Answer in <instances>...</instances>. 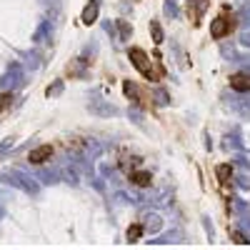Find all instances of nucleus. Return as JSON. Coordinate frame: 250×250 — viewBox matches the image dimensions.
I'll use <instances>...</instances> for the list:
<instances>
[{
    "label": "nucleus",
    "instance_id": "f257e3e1",
    "mask_svg": "<svg viewBox=\"0 0 250 250\" xmlns=\"http://www.w3.org/2000/svg\"><path fill=\"white\" fill-rule=\"evenodd\" d=\"M130 62H133V65H135L145 78H148V80H158V78H160V73L153 70L150 58L145 55V50H140V48H130Z\"/></svg>",
    "mask_w": 250,
    "mask_h": 250
},
{
    "label": "nucleus",
    "instance_id": "f03ea898",
    "mask_svg": "<svg viewBox=\"0 0 250 250\" xmlns=\"http://www.w3.org/2000/svg\"><path fill=\"white\" fill-rule=\"evenodd\" d=\"M233 28H235L233 20H228L225 15H220V18H215L213 23H210V35H213L215 40H220V38H225L228 33H230Z\"/></svg>",
    "mask_w": 250,
    "mask_h": 250
},
{
    "label": "nucleus",
    "instance_id": "7ed1b4c3",
    "mask_svg": "<svg viewBox=\"0 0 250 250\" xmlns=\"http://www.w3.org/2000/svg\"><path fill=\"white\" fill-rule=\"evenodd\" d=\"M53 158V148L50 145H38L35 150H30V155H28V160L33 163V165H43L45 160H50Z\"/></svg>",
    "mask_w": 250,
    "mask_h": 250
},
{
    "label": "nucleus",
    "instance_id": "20e7f679",
    "mask_svg": "<svg viewBox=\"0 0 250 250\" xmlns=\"http://www.w3.org/2000/svg\"><path fill=\"white\" fill-rule=\"evenodd\" d=\"M230 88L238 93H248L250 90V73H235L230 78Z\"/></svg>",
    "mask_w": 250,
    "mask_h": 250
},
{
    "label": "nucleus",
    "instance_id": "39448f33",
    "mask_svg": "<svg viewBox=\"0 0 250 250\" xmlns=\"http://www.w3.org/2000/svg\"><path fill=\"white\" fill-rule=\"evenodd\" d=\"M130 183L138 185V188H148V185L153 183V175H150L148 170H133V173H130Z\"/></svg>",
    "mask_w": 250,
    "mask_h": 250
},
{
    "label": "nucleus",
    "instance_id": "423d86ee",
    "mask_svg": "<svg viewBox=\"0 0 250 250\" xmlns=\"http://www.w3.org/2000/svg\"><path fill=\"white\" fill-rule=\"evenodd\" d=\"M123 88H125V93H128V98H130V100L135 103V105H145V103H143L145 98H143V95H140V90L135 88V83L125 80V83H123Z\"/></svg>",
    "mask_w": 250,
    "mask_h": 250
},
{
    "label": "nucleus",
    "instance_id": "0eeeda50",
    "mask_svg": "<svg viewBox=\"0 0 250 250\" xmlns=\"http://www.w3.org/2000/svg\"><path fill=\"white\" fill-rule=\"evenodd\" d=\"M95 18H98V3L93 0V3H90L85 10H83V23L90 25V23H95Z\"/></svg>",
    "mask_w": 250,
    "mask_h": 250
},
{
    "label": "nucleus",
    "instance_id": "6e6552de",
    "mask_svg": "<svg viewBox=\"0 0 250 250\" xmlns=\"http://www.w3.org/2000/svg\"><path fill=\"white\" fill-rule=\"evenodd\" d=\"M218 180L220 183H230V178H233V168H230V165H228V163H223V165H218Z\"/></svg>",
    "mask_w": 250,
    "mask_h": 250
},
{
    "label": "nucleus",
    "instance_id": "1a4fd4ad",
    "mask_svg": "<svg viewBox=\"0 0 250 250\" xmlns=\"http://www.w3.org/2000/svg\"><path fill=\"white\" fill-rule=\"evenodd\" d=\"M140 235H143V225H138V223H135V225H130V228H128V240H138Z\"/></svg>",
    "mask_w": 250,
    "mask_h": 250
},
{
    "label": "nucleus",
    "instance_id": "9d476101",
    "mask_svg": "<svg viewBox=\"0 0 250 250\" xmlns=\"http://www.w3.org/2000/svg\"><path fill=\"white\" fill-rule=\"evenodd\" d=\"M150 30H153V38H155V43L160 45V43H163V30H160V25H158V23H150Z\"/></svg>",
    "mask_w": 250,
    "mask_h": 250
},
{
    "label": "nucleus",
    "instance_id": "9b49d317",
    "mask_svg": "<svg viewBox=\"0 0 250 250\" xmlns=\"http://www.w3.org/2000/svg\"><path fill=\"white\" fill-rule=\"evenodd\" d=\"M120 35H123V38L130 35V28H128V23H125V20H120Z\"/></svg>",
    "mask_w": 250,
    "mask_h": 250
},
{
    "label": "nucleus",
    "instance_id": "f8f14e48",
    "mask_svg": "<svg viewBox=\"0 0 250 250\" xmlns=\"http://www.w3.org/2000/svg\"><path fill=\"white\" fill-rule=\"evenodd\" d=\"M233 238H235V243H248L245 235H240V233H233Z\"/></svg>",
    "mask_w": 250,
    "mask_h": 250
},
{
    "label": "nucleus",
    "instance_id": "ddd939ff",
    "mask_svg": "<svg viewBox=\"0 0 250 250\" xmlns=\"http://www.w3.org/2000/svg\"><path fill=\"white\" fill-rule=\"evenodd\" d=\"M243 43H245V45H250V33H248V35L243 38Z\"/></svg>",
    "mask_w": 250,
    "mask_h": 250
},
{
    "label": "nucleus",
    "instance_id": "4468645a",
    "mask_svg": "<svg viewBox=\"0 0 250 250\" xmlns=\"http://www.w3.org/2000/svg\"><path fill=\"white\" fill-rule=\"evenodd\" d=\"M3 100H5V98H3ZM3 100H0V110H3V105H5V103H3Z\"/></svg>",
    "mask_w": 250,
    "mask_h": 250
}]
</instances>
